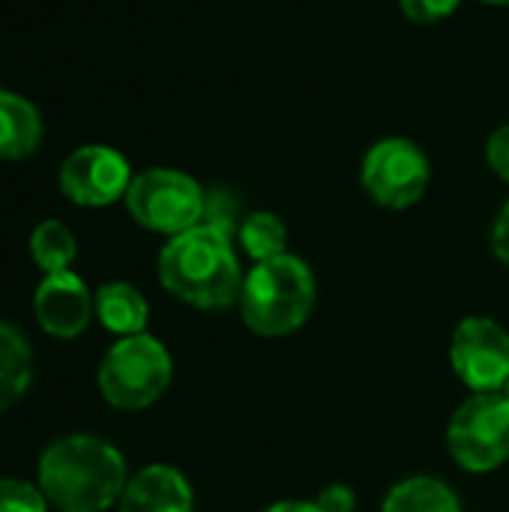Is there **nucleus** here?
<instances>
[{"mask_svg": "<svg viewBox=\"0 0 509 512\" xmlns=\"http://www.w3.org/2000/svg\"><path fill=\"white\" fill-rule=\"evenodd\" d=\"M486 159H489V168H492L504 183H509V123L492 132V138H489V144H486Z\"/></svg>", "mask_w": 509, "mask_h": 512, "instance_id": "412c9836", "label": "nucleus"}, {"mask_svg": "<svg viewBox=\"0 0 509 512\" xmlns=\"http://www.w3.org/2000/svg\"><path fill=\"white\" fill-rule=\"evenodd\" d=\"M462 0H399L405 18L417 21V24H438L444 18H450L459 9Z\"/></svg>", "mask_w": 509, "mask_h": 512, "instance_id": "6ab92c4d", "label": "nucleus"}, {"mask_svg": "<svg viewBox=\"0 0 509 512\" xmlns=\"http://www.w3.org/2000/svg\"><path fill=\"white\" fill-rule=\"evenodd\" d=\"M93 306H96L99 324L108 333H117L120 339L144 333V327L150 321V306H147L144 294L129 282H105L93 294Z\"/></svg>", "mask_w": 509, "mask_h": 512, "instance_id": "ddd939ff", "label": "nucleus"}, {"mask_svg": "<svg viewBox=\"0 0 509 512\" xmlns=\"http://www.w3.org/2000/svg\"><path fill=\"white\" fill-rule=\"evenodd\" d=\"M201 225L219 228V231H225V234H231V237H234V198H231L225 189H219V192L207 195Z\"/></svg>", "mask_w": 509, "mask_h": 512, "instance_id": "aec40b11", "label": "nucleus"}, {"mask_svg": "<svg viewBox=\"0 0 509 512\" xmlns=\"http://www.w3.org/2000/svg\"><path fill=\"white\" fill-rule=\"evenodd\" d=\"M264 512H324L318 507V501H279Z\"/></svg>", "mask_w": 509, "mask_h": 512, "instance_id": "b1692460", "label": "nucleus"}, {"mask_svg": "<svg viewBox=\"0 0 509 512\" xmlns=\"http://www.w3.org/2000/svg\"><path fill=\"white\" fill-rule=\"evenodd\" d=\"M42 144V114L39 108L12 90L0 87V159L18 162L39 150Z\"/></svg>", "mask_w": 509, "mask_h": 512, "instance_id": "f8f14e48", "label": "nucleus"}, {"mask_svg": "<svg viewBox=\"0 0 509 512\" xmlns=\"http://www.w3.org/2000/svg\"><path fill=\"white\" fill-rule=\"evenodd\" d=\"M447 450L468 474L498 471L509 459V402L501 393H474L447 426Z\"/></svg>", "mask_w": 509, "mask_h": 512, "instance_id": "423d86ee", "label": "nucleus"}, {"mask_svg": "<svg viewBox=\"0 0 509 512\" xmlns=\"http://www.w3.org/2000/svg\"><path fill=\"white\" fill-rule=\"evenodd\" d=\"M318 285L309 264L291 252L255 264L240 291L243 324L267 339L300 330L315 309Z\"/></svg>", "mask_w": 509, "mask_h": 512, "instance_id": "7ed1b4c3", "label": "nucleus"}, {"mask_svg": "<svg viewBox=\"0 0 509 512\" xmlns=\"http://www.w3.org/2000/svg\"><path fill=\"white\" fill-rule=\"evenodd\" d=\"M429 159L426 153L402 135L381 138L369 147L360 168V183L366 195L387 210L414 207L429 189Z\"/></svg>", "mask_w": 509, "mask_h": 512, "instance_id": "0eeeda50", "label": "nucleus"}, {"mask_svg": "<svg viewBox=\"0 0 509 512\" xmlns=\"http://www.w3.org/2000/svg\"><path fill=\"white\" fill-rule=\"evenodd\" d=\"M132 177V165L120 150L108 144H84L63 159L57 183L78 207H108L126 198Z\"/></svg>", "mask_w": 509, "mask_h": 512, "instance_id": "1a4fd4ad", "label": "nucleus"}, {"mask_svg": "<svg viewBox=\"0 0 509 512\" xmlns=\"http://www.w3.org/2000/svg\"><path fill=\"white\" fill-rule=\"evenodd\" d=\"M237 240L255 264L288 252V228L276 213H267V210H255L243 216L237 228Z\"/></svg>", "mask_w": 509, "mask_h": 512, "instance_id": "dca6fc26", "label": "nucleus"}, {"mask_svg": "<svg viewBox=\"0 0 509 512\" xmlns=\"http://www.w3.org/2000/svg\"><path fill=\"white\" fill-rule=\"evenodd\" d=\"M354 504H357V498H354L351 486H345V483H333L318 495V507L324 512H354Z\"/></svg>", "mask_w": 509, "mask_h": 512, "instance_id": "4be33fe9", "label": "nucleus"}, {"mask_svg": "<svg viewBox=\"0 0 509 512\" xmlns=\"http://www.w3.org/2000/svg\"><path fill=\"white\" fill-rule=\"evenodd\" d=\"M159 282L171 297L195 309H228L240 303L243 273L234 237L210 225L168 237L159 252Z\"/></svg>", "mask_w": 509, "mask_h": 512, "instance_id": "f03ea898", "label": "nucleus"}, {"mask_svg": "<svg viewBox=\"0 0 509 512\" xmlns=\"http://www.w3.org/2000/svg\"><path fill=\"white\" fill-rule=\"evenodd\" d=\"M480 3H489V6H509V0H480Z\"/></svg>", "mask_w": 509, "mask_h": 512, "instance_id": "393cba45", "label": "nucleus"}, {"mask_svg": "<svg viewBox=\"0 0 509 512\" xmlns=\"http://www.w3.org/2000/svg\"><path fill=\"white\" fill-rule=\"evenodd\" d=\"M129 216L156 234L177 237L204 219L207 192L201 183L177 168H147L132 177L126 192Z\"/></svg>", "mask_w": 509, "mask_h": 512, "instance_id": "39448f33", "label": "nucleus"}, {"mask_svg": "<svg viewBox=\"0 0 509 512\" xmlns=\"http://www.w3.org/2000/svg\"><path fill=\"white\" fill-rule=\"evenodd\" d=\"M129 483L123 453L96 435L54 438L36 465V486L60 512H105Z\"/></svg>", "mask_w": 509, "mask_h": 512, "instance_id": "f257e3e1", "label": "nucleus"}, {"mask_svg": "<svg viewBox=\"0 0 509 512\" xmlns=\"http://www.w3.org/2000/svg\"><path fill=\"white\" fill-rule=\"evenodd\" d=\"M450 363L474 393H498L509 378V333L492 318H465L453 330Z\"/></svg>", "mask_w": 509, "mask_h": 512, "instance_id": "6e6552de", "label": "nucleus"}, {"mask_svg": "<svg viewBox=\"0 0 509 512\" xmlns=\"http://www.w3.org/2000/svg\"><path fill=\"white\" fill-rule=\"evenodd\" d=\"M174 378V360L168 348L150 336H126L114 342L96 372L102 399L117 411H144L162 399Z\"/></svg>", "mask_w": 509, "mask_h": 512, "instance_id": "20e7f679", "label": "nucleus"}, {"mask_svg": "<svg viewBox=\"0 0 509 512\" xmlns=\"http://www.w3.org/2000/svg\"><path fill=\"white\" fill-rule=\"evenodd\" d=\"M381 512H462V504L444 480L408 477L387 492Z\"/></svg>", "mask_w": 509, "mask_h": 512, "instance_id": "2eb2a0df", "label": "nucleus"}, {"mask_svg": "<svg viewBox=\"0 0 509 512\" xmlns=\"http://www.w3.org/2000/svg\"><path fill=\"white\" fill-rule=\"evenodd\" d=\"M75 255H78L75 234L60 219H45L30 231V258L39 270H45V276L69 270Z\"/></svg>", "mask_w": 509, "mask_h": 512, "instance_id": "f3484780", "label": "nucleus"}, {"mask_svg": "<svg viewBox=\"0 0 509 512\" xmlns=\"http://www.w3.org/2000/svg\"><path fill=\"white\" fill-rule=\"evenodd\" d=\"M93 294L87 282L72 273H48L33 291V315L39 327L54 339H75L87 330L93 318Z\"/></svg>", "mask_w": 509, "mask_h": 512, "instance_id": "9d476101", "label": "nucleus"}, {"mask_svg": "<svg viewBox=\"0 0 509 512\" xmlns=\"http://www.w3.org/2000/svg\"><path fill=\"white\" fill-rule=\"evenodd\" d=\"M120 512H195L189 480L171 465L141 468L123 489Z\"/></svg>", "mask_w": 509, "mask_h": 512, "instance_id": "9b49d317", "label": "nucleus"}, {"mask_svg": "<svg viewBox=\"0 0 509 512\" xmlns=\"http://www.w3.org/2000/svg\"><path fill=\"white\" fill-rule=\"evenodd\" d=\"M33 384V351L21 330L0 321V411L18 405Z\"/></svg>", "mask_w": 509, "mask_h": 512, "instance_id": "4468645a", "label": "nucleus"}, {"mask_svg": "<svg viewBox=\"0 0 509 512\" xmlns=\"http://www.w3.org/2000/svg\"><path fill=\"white\" fill-rule=\"evenodd\" d=\"M498 393H501V396H504V399H507V402H509V378H507V384H504V387H501Z\"/></svg>", "mask_w": 509, "mask_h": 512, "instance_id": "a878e982", "label": "nucleus"}, {"mask_svg": "<svg viewBox=\"0 0 509 512\" xmlns=\"http://www.w3.org/2000/svg\"><path fill=\"white\" fill-rule=\"evenodd\" d=\"M492 252L501 264L509 267V201L501 207V213L492 225Z\"/></svg>", "mask_w": 509, "mask_h": 512, "instance_id": "5701e85b", "label": "nucleus"}, {"mask_svg": "<svg viewBox=\"0 0 509 512\" xmlns=\"http://www.w3.org/2000/svg\"><path fill=\"white\" fill-rule=\"evenodd\" d=\"M0 512H48V501L39 486L0 477Z\"/></svg>", "mask_w": 509, "mask_h": 512, "instance_id": "a211bd4d", "label": "nucleus"}]
</instances>
